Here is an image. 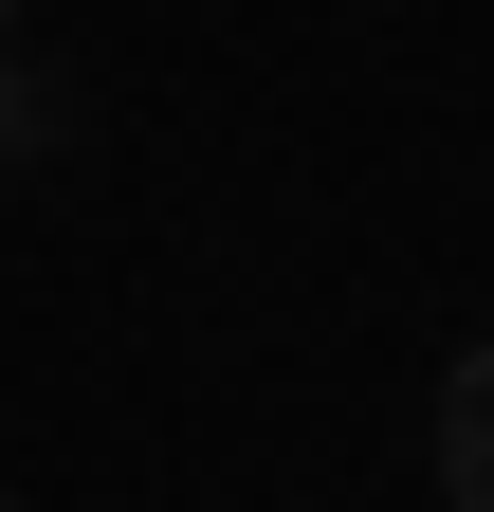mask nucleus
I'll return each instance as SVG.
<instances>
[{
	"label": "nucleus",
	"mask_w": 494,
	"mask_h": 512,
	"mask_svg": "<svg viewBox=\"0 0 494 512\" xmlns=\"http://www.w3.org/2000/svg\"><path fill=\"white\" fill-rule=\"evenodd\" d=\"M440 494H458V512H494V348H458V366H440Z\"/></svg>",
	"instance_id": "1"
},
{
	"label": "nucleus",
	"mask_w": 494,
	"mask_h": 512,
	"mask_svg": "<svg viewBox=\"0 0 494 512\" xmlns=\"http://www.w3.org/2000/svg\"><path fill=\"white\" fill-rule=\"evenodd\" d=\"M37 147H55V92L19 74V55H0V165H37Z\"/></svg>",
	"instance_id": "2"
},
{
	"label": "nucleus",
	"mask_w": 494,
	"mask_h": 512,
	"mask_svg": "<svg viewBox=\"0 0 494 512\" xmlns=\"http://www.w3.org/2000/svg\"><path fill=\"white\" fill-rule=\"evenodd\" d=\"M0 19H19V0H0Z\"/></svg>",
	"instance_id": "3"
},
{
	"label": "nucleus",
	"mask_w": 494,
	"mask_h": 512,
	"mask_svg": "<svg viewBox=\"0 0 494 512\" xmlns=\"http://www.w3.org/2000/svg\"><path fill=\"white\" fill-rule=\"evenodd\" d=\"M0 512H19V494H0Z\"/></svg>",
	"instance_id": "4"
}]
</instances>
